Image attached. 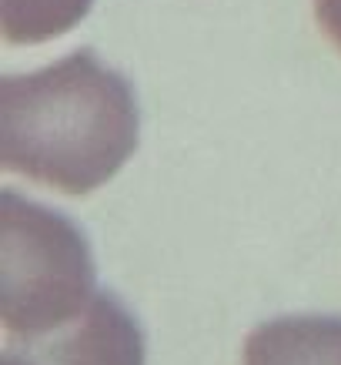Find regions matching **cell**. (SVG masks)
Listing matches in <instances>:
<instances>
[{
  "label": "cell",
  "instance_id": "cell-1",
  "mask_svg": "<svg viewBox=\"0 0 341 365\" xmlns=\"http://www.w3.org/2000/svg\"><path fill=\"white\" fill-rule=\"evenodd\" d=\"M137 131L131 81L94 51L0 81L4 168L47 188L90 195L134 155Z\"/></svg>",
  "mask_w": 341,
  "mask_h": 365
},
{
  "label": "cell",
  "instance_id": "cell-2",
  "mask_svg": "<svg viewBox=\"0 0 341 365\" xmlns=\"http://www.w3.org/2000/svg\"><path fill=\"white\" fill-rule=\"evenodd\" d=\"M90 245L64 211L0 191V319L14 342L61 332L94 302Z\"/></svg>",
  "mask_w": 341,
  "mask_h": 365
},
{
  "label": "cell",
  "instance_id": "cell-5",
  "mask_svg": "<svg viewBox=\"0 0 341 365\" xmlns=\"http://www.w3.org/2000/svg\"><path fill=\"white\" fill-rule=\"evenodd\" d=\"M94 0H0V24L11 44H44L88 17Z\"/></svg>",
  "mask_w": 341,
  "mask_h": 365
},
{
  "label": "cell",
  "instance_id": "cell-4",
  "mask_svg": "<svg viewBox=\"0 0 341 365\" xmlns=\"http://www.w3.org/2000/svg\"><path fill=\"white\" fill-rule=\"evenodd\" d=\"M244 365H341L338 315H285L258 325L244 342Z\"/></svg>",
  "mask_w": 341,
  "mask_h": 365
},
{
  "label": "cell",
  "instance_id": "cell-6",
  "mask_svg": "<svg viewBox=\"0 0 341 365\" xmlns=\"http://www.w3.org/2000/svg\"><path fill=\"white\" fill-rule=\"evenodd\" d=\"M315 17L331 37V44L341 51V0H315Z\"/></svg>",
  "mask_w": 341,
  "mask_h": 365
},
{
  "label": "cell",
  "instance_id": "cell-3",
  "mask_svg": "<svg viewBox=\"0 0 341 365\" xmlns=\"http://www.w3.org/2000/svg\"><path fill=\"white\" fill-rule=\"evenodd\" d=\"M23 355L33 365H144V332L117 295L98 292L74 325Z\"/></svg>",
  "mask_w": 341,
  "mask_h": 365
},
{
  "label": "cell",
  "instance_id": "cell-7",
  "mask_svg": "<svg viewBox=\"0 0 341 365\" xmlns=\"http://www.w3.org/2000/svg\"><path fill=\"white\" fill-rule=\"evenodd\" d=\"M0 365H33L31 359H27V355H21V352H14V349H7V352H4V362Z\"/></svg>",
  "mask_w": 341,
  "mask_h": 365
}]
</instances>
